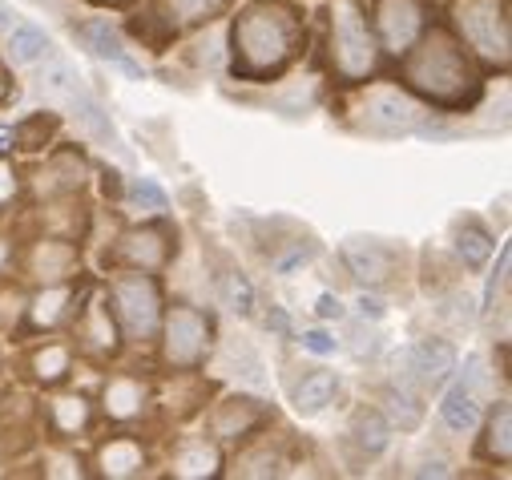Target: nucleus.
Listing matches in <instances>:
<instances>
[{
  "label": "nucleus",
  "instance_id": "nucleus-32",
  "mask_svg": "<svg viewBox=\"0 0 512 480\" xmlns=\"http://www.w3.org/2000/svg\"><path fill=\"white\" fill-rule=\"evenodd\" d=\"M57 420H61V428H65V432L81 428V424L89 420L85 400H81V396H65V400H57Z\"/></svg>",
  "mask_w": 512,
  "mask_h": 480
},
{
  "label": "nucleus",
  "instance_id": "nucleus-39",
  "mask_svg": "<svg viewBox=\"0 0 512 480\" xmlns=\"http://www.w3.org/2000/svg\"><path fill=\"white\" fill-rule=\"evenodd\" d=\"M416 476H448V468L436 460V464H420V468H416Z\"/></svg>",
  "mask_w": 512,
  "mask_h": 480
},
{
  "label": "nucleus",
  "instance_id": "nucleus-35",
  "mask_svg": "<svg viewBox=\"0 0 512 480\" xmlns=\"http://www.w3.org/2000/svg\"><path fill=\"white\" fill-rule=\"evenodd\" d=\"M303 347H307V351H315V355H331L339 343H335L327 331H307V335H303Z\"/></svg>",
  "mask_w": 512,
  "mask_h": 480
},
{
  "label": "nucleus",
  "instance_id": "nucleus-7",
  "mask_svg": "<svg viewBox=\"0 0 512 480\" xmlns=\"http://www.w3.org/2000/svg\"><path fill=\"white\" fill-rule=\"evenodd\" d=\"M375 21H379L383 49H388V53H408V45L428 25V5H424V0H379Z\"/></svg>",
  "mask_w": 512,
  "mask_h": 480
},
{
  "label": "nucleus",
  "instance_id": "nucleus-30",
  "mask_svg": "<svg viewBox=\"0 0 512 480\" xmlns=\"http://www.w3.org/2000/svg\"><path fill=\"white\" fill-rule=\"evenodd\" d=\"M166 5L178 21H206L226 5V0H166Z\"/></svg>",
  "mask_w": 512,
  "mask_h": 480
},
{
  "label": "nucleus",
  "instance_id": "nucleus-42",
  "mask_svg": "<svg viewBox=\"0 0 512 480\" xmlns=\"http://www.w3.org/2000/svg\"><path fill=\"white\" fill-rule=\"evenodd\" d=\"M97 5H105V0H97ZM109 5H117V0H109Z\"/></svg>",
  "mask_w": 512,
  "mask_h": 480
},
{
  "label": "nucleus",
  "instance_id": "nucleus-3",
  "mask_svg": "<svg viewBox=\"0 0 512 480\" xmlns=\"http://www.w3.org/2000/svg\"><path fill=\"white\" fill-rule=\"evenodd\" d=\"M331 57L347 81H363L375 69V57H379L375 37L367 33V25L351 0H339L331 9Z\"/></svg>",
  "mask_w": 512,
  "mask_h": 480
},
{
  "label": "nucleus",
  "instance_id": "nucleus-9",
  "mask_svg": "<svg viewBox=\"0 0 512 480\" xmlns=\"http://www.w3.org/2000/svg\"><path fill=\"white\" fill-rule=\"evenodd\" d=\"M404 359L412 364V376L424 380V384H440L452 368H456V351L440 339H428V343H416L404 351Z\"/></svg>",
  "mask_w": 512,
  "mask_h": 480
},
{
  "label": "nucleus",
  "instance_id": "nucleus-17",
  "mask_svg": "<svg viewBox=\"0 0 512 480\" xmlns=\"http://www.w3.org/2000/svg\"><path fill=\"white\" fill-rule=\"evenodd\" d=\"M37 89H41L49 101H69V97L81 89V77H77V69H73L69 61L53 57V61L41 69V77H37Z\"/></svg>",
  "mask_w": 512,
  "mask_h": 480
},
{
  "label": "nucleus",
  "instance_id": "nucleus-22",
  "mask_svg": "<svg viewBox=\"0 0 512 480\" xmlns=\"http://www.w3.org/2000/svg\"><path fill=\"white\" fill-rule=\"evenodd\" d=\"M259 424V408H254V400H230L218 416H214V432L222 436V440H230V436H238V432H246V428H254Z\"/></svg>",
  "mask_w": 512,
  "mask_h": 480
},
{
  "label": "nucleus",
  "instance_id": "nucleus-37",
  "mask_svg": "<svg viewBox=\"0 0 512 480\" xmlns=\"http://www.w3.org/2000/svg\"><path fill=\"white\" fill-rule=\"evenodd\" d=\"M319 315H323V319H343L339 299H335V295H319Z\"/></svg>",
  "mask_w": 512,
  "mask_h": 480
},
{
  "label": "nucleus",
  "instance_id": "nucleus-2",
  "mask_svg": "<svg viewBox=\"0 0 512 480\" xmlns=\"http://www.w3.org/2000/svg\"><path fill=\"white\" fill-rule=\"evenodd\" d=\"M408 85L428 93L436 105H464L476 93V73L448 33H432L408 57Z\"/></svg>",
  "mask_w": 512,
  "mask_h": 480
},
{
  "label": "nucleus",
  "instance_id": "nucleus-5",
  "mask_svg": "<svg viewBox=\"0 0 512 480\" xmlns=\"http://www.w3.org/2000/svg\"><path fill=\"white\" fill-rule=\"evenodd\" d=\"M456 25L464 41L476 45L488 61L508 57V21L504 5H496V0H456Z\"/></svg>",
  "mask_w": 512,
  "mask_h": 480
},
{
  "label": "nucleus",
  "instance_id": "nucleus-24",
  "mask_svg": "<svg viewBox=\"0 0 512 480\" xmlns=\"http://www.w3.org/2000/svg\"><path fill=\"white\" fill-rule=\"evenodd\" d=\"M388 412H392V420L400 424V428H420V420H424V408H420V400L408 392V388H392L388 392Z\"/></svg>",
  "mask_w": 512,
  "mask_h": 480
},
{
  "label": "nucleus",
  "instance_id": "nucleus-18",
  "mask_svg": "<svg viewBox=\"0 0 512 480\" xmlns=\"http://www.w3.org/2000/svg\"><path fill=\"white\" fill-rule=\"evenodd\" d=\"M101 468L109 476H138L146 468V452L134 444V440H113L105 452H101Z\"/></svg>",
  "mask_w": 512,
  "mask_h": 480
},
{
  "label": "nucleus",
  "instance_id": "nucleus-8",
  "mask_svg": "<svg viewBox=\"0 0 512 480\" xmlns=\"http://www.w3.org/2000/svg\"><path fill=\"white\" fill-rule=\"evenodd\" d=\"M363 122L375 134H412L424 122V109L416 101H408L404 93H396V89H379L363 105Z\"/></svg>",
  "mask_w": 512,
  "mask_h": 480
},
{
  "label": "nucleus",
  "instance_id": "nucleus-13",
  "mask_svg": "<svg viewBox=\"0 0 512 480\" xmlns=\"http://www.w3.org/2000/svg\"><path fill=\"white\" fill-rule=\"evenodd\" d=\"M440 420H444L456 436H464V432L476 428V420H480V404H476V396H472L468 384H456V388L444 396V404H440Z\"/></svg>",
  "mask_w": 512,
  "mask_h": 480
},
{
  "label": "nucleus",
  "instance_id": "nucleus-14",
  "mask_svg": "<svg viewBox=\"0 0 512 480\" xmlns=\"http://www.w3.org/2000/svg\"><path fill=\"white\" fill-rule=\"evenodd\" d=\"M125 259L138 271H154L166 263V234L162 230H134L125 238Z\"/></svg>",
  "mask_w": 512,
  "mask_h": 480
},
{
  "label": "nucleus",
  "instance_id": "nucleus-15",
  "mask_svg": "<svg viewBox=\"0 0 512 480\" xmlns=\"http://www.w3.org/2000/svg\"><path fill=\"white\" fill-rule=\"evenodd\" d=\"M142 404H146V388H142L138 380H130V376L109 380V388H105V412H109L113 420H130V416H138Z\"/></svg>",
  "mask_w": 512,
  "mask_h": 480
},
{
  "label": "nucleus",
  "instance_id": "nucleus-41",
  "mask_svg": "<svg viewBox=\"0 0 512 480\" xmlns=\"http://www.w3.org/2000/svg\"><path fill=\"white\" fill-rule=\"evenodd\" d=\"M5 259H9V247H5V243H0V263H5Z\"/></svg>",
  "mask_w": 512,
  "mask_h": 480
},
{
  "label": "nucleus",
  "instance_id": "nucleus-1",
  "mask_svg": "<svg viewBox=\"0 0 512 480\" xmlns=\"http://www.w3.org/2000/svg\"><path fill=\"white\" fill-rule=\"evenodd\" d=\"M299 45V21L287 5H250L234 21V65L250 77L279 73Z\"/></svg>",
  "mask_w": 512,
  "mask_h": 480
},
{
  "label": "nucleus",
  "instance_id": "nucleus-19",
  "mask_svg": "<svg viewBox=\"0 0 512 480\" xmlns=\"http://www.w3.org/2000/svg\"><path fill=\"white\" fill-rule=\"evenodd\" d=\"M49 37L41 33V29H29V25H17L13 33H9V57L17 61V65H37V61H45L49 57Z\"/></svg>",
  "mask_w": 512,
  "mask_h": 480
},
{
  "label": "nucleus",
  "instance_id": "nucleus-23",
  "mask_svg": "<svg viewBox=\"0 0 512 480\" xmlns=\"http://www.w3.org/2000/svg\"><path fill=\"white\" fill-rule=\"evenodd\" d=\"M355 440H359V448H363V452L379 456L383 448H388V424H383V416L363 412V416L355 420Z\"/></svg>",
  "mask_w": 512,
  "mask_h": 480
},
{
  "label": "nucleus",
  "instance_id": "nucleus-11",
  "mask_svg": "<svg viewBox=\"0 0 512 480\" xmlns=\"http://www.w3.org/2000/svg\"><path fill=\"white\" fill-rule=\"evenodd\" d=\"M81 37H85V45H89L101 61H109V65H117V69H125L130 77H142V65H138V61H130V53H125L121 37H117L109 25H85V29H81Z\"/></svg>",
  "mask_w": 512,
  "mask_h": 480
},
{
  "label": "nucleus",
  "instance_id": "nucleus-28",
  "mask_svg": "<svg viewBox=\"0 0 512 480\" xmlns=\"http://www.w3.org/2000/svg\"><path fill=\"white\" fill-rule=\"evenodd\" d=\"M85 339H89L97 351H113V347H117V343H113V319H109V311H105V307H93V311H89Z\"/></svg>",
  "mask_w": 512,
  "mask_h": 480
},
{
  "label": "nucleus",
  "instance_id": "nucleus-38",
  "mask_svg": "<svg viewBox=\"0 0 512 480\" xmlns=\"http://www.w3.org/2000/svg\"><path fill=\"white\" fill-rule=\"evenodd\" d=\"M359 311L371 315V319H379V315H383V303H379L375 295H363V299H359Z\"/></svg>",
  "mask_w": 512,
  "mask_h": 480
},
{
  "label": "nucleus",
  "instance_id": "nucleus-25",
  "mask_svg": "<svg viewBox=\"0 0 512 480\" xmlns=\"http://www.w3.org/2000/svg\"><path fill=\"white\" fill-rule=\"evenodd\" d=\"M488 460H508V404H500L496 412H492V420H488V440H484V448H480Z\"/></svg>",
  "mask_w": 512,
  "mask_h": 480
},
{
  "label": "nucleus",
  "instance_id": "nucleus-29",
  "mask_svg": "<svg viewBox=\"0 0 512 480\" xmlns=\"http://www.w3.org/2000/svg\"><path fill=\"white\" fill-rule=\"evenodd\" d=\"M49 138H53V117H45V113L29 117V122L17 130V142H21V150H41Z\"/></svg>",
  "mask_w": 512,
  "mask_h": 480
},
{
  "label": "nucleus",
  "instance_id": "nucleus-26",
  "mask_svg": "<svg viewBox=\"0 0 512 480\" xmlns=\"http://www.w3.org/2000/svg\"><path fill=\"white\" fill-rule=\"evenodd\" d=\"M69 267H73V251H69V247L45 243V247L37 251V271H41V279H65Z\"/></svg>",
  "mask_w": 512,
  "mask_h": 480
},
{
  "label": "nucleus",
  "instance_id": "nucleus-36",
  "mask_svg": "<svg viewBox=\"0 0 512 480\" xmlns=\"http://www.w3.org/2000/svg\"><path fill=\"white\" fill-rule=\"evenodd\" d=\"M13 190H17V174H13V166H9V162H0V202H9V198H13Z\"/></svg>",
  "mask_w": 512,
  "mask_h": 480
},
{
  "label": "nucleus",
  "instance_id": "nucleus-16",
  "mask_svg": "<svg viewBox=\"0 0 512 480\" xmlns=\"http://www.w3.org/2000/svg\"><path fill=\"white\" fill-rule=\"evenodd\" d=\"M174 472L178 476H214L218 472V452L206 440H182L174 452Z\"/></svg>",
  "mask_w": 512,
  "mask_h": 480
},
{
  "label": "nucleus",
  "instance_id": "nucleus-40",
  "mask_svg": "<svg viewBox=\"0 0 512 480\" xmlns=\"http://www.w3.org/2000/svg\"><path fill=\"white\" fill-rule=\"evenodd\" d=\"M267 323H271L279 335H287V315H283V311H271V319H267Z\"/></svg>",
  "mask_w": 512,
  "mask_h": 480
},
{
  "label": "nucleus",
  "instance_id": "nucleus-21",
  "mask_svg": "<svg viewBox=\"0 0 512 480\" xmlns=\"http://www.w3.org/2000/svg\"><path fill=\"white\" fill-rule=\"evenodd\" d=\"M456 251L468 267H484V259L492 255V234L480 226V222H464L456 230Z\"/></svg>",
  "mask_w": 512,
  "mask_h": 480
},
{
  "label": "nucleus",
  "instance_id": "nucleus-33",
  "mask_svg": "<svg viewBox=\"0 0 512 480\" xmlns=\"http://www.w3.org/2000/svg\"><path fill=\"white\" fill-rule=\"evenodd\" d=\"M61 303H69V291H49V295H41L37 307H33V319H37V323H57Z\"/></svg>",
  "mask_w": 512,
  "mask_h": 480
},
{
  "label": "nucleus",
  "instance_id": "nucleus-20",
  "mask_svg": "<svg viewBox=\"0 0 512 480\" xmlns=\"http://www.w3.org/2000/svg\"><path fill=\"white\" fill-rule=\"evenodd\" d=\"M331 396H335V376H331V372H311V376L299 384L295 404H299L303 416H315V412H323V408L331 404Z\"/></svg>",
  "mask_w": 512,
  "mask_h": 480
},
{
  "label": "nucleus",
  "instance_id": "nucleus-31",
  "mask_svg": "<svg viewBox=\"0 0 512 480\" xmlns=\"http://www.w3.org/2000/svg\"><path fill=\"white\" fill-rule=\"evenodd\" d=\"M65 368H69V351H65V347H45V351L37 355V376H41V380H61Z\"/></svg>",
  "mask_w": 512,
  "mask_h": 480
},
{
  "label": "nucleus",
  "instance_id": "nucleus-4",
  "mask_svg": "<svg viewBox=\"0 0 512 480\" xmlns=\"http://www.w3.org/2000/svg\"><path fill=\"white\" fill-rule=\"evenodd\" d=\"M113 303H117V319L125 323L134 339H150L162 323V299H158V283L138 271L113 283Z\"/></svg>",
  "mask_w": 512,
  "mask_h": 480
},
{
  "label": "nucleus",
  "instance_id": "nucleus-27",
  "mask_svg": "<svg viewBox=\"0 0 512 480\" xmlns=\"http://www.w3.org/2000/svg\"><path fill=\"white\" fill-rule=\"evenodd\" d=\"M222 303H226L234 315H246V311L254 307V291H250V283H246L242 275H226V283H222Z\"/></svg>",
  "mask_w": 512,
  "mask_h": 480
},
{
  "label": "nucleus",
  "instance_id": "nucleus-10",
  "mask_svg": "<svg viewBox=\"0 0 512 480\" xmlns=\"http://www.w3.org/2000/svg\"><path fill=\"white\" fill-rule=\"evenodd\" d=\"M343 259H347L351 275L363 279V283H383V279H392V251H383V247H375V243L347 247Z\"/></svg>",
  "mask_w": 512,
  "mask_h": 480
},
{
  "label": "nucleus",
  "instance_id": "nucleus-6",
  "mask_svg": "<svg viewBox=\"0 0 512 480\" xmlns=\"http://www.w3.org/2000/svg\"><path fill=\"white\" fill-rule=\"evenodd\" d=\"M210 347V319L190 307H174L166 315V359L174 368H198Z\"/></svg>",
  "mask_w": 512,
  "mask_h": 480
},
{
  "label": "nucleus",
  "instance_id": "nucleus-34",
  "mask_svg": "<svg viewBox=\"0 0 512 480\" xmlns=\"http://www.w3.org/2000/svg\"><path fill=\"white\" fill-rule=\"evenodd\" d=\"M134 198L146 202V206H154V210H166V194H162L150 178H138V182H134Z\"/></svg>",
  "mask_w": 512,
  "mask_h": 480
},
{
  "label": "nucleus",
  "instance_id": "nucleus-12",
  "mask_svg": "<svg viewBox=\"0 0 512 480\" xmlns=\"http://www.w3.org/2000/svg\"><path fill=\"white\" fill-rule=\"evenodd\" d=\"M69 105L77 109V122H81V126H85V130H89V134H93L101 146H109V150H121V134L113 130L109 113H105V109H101V105H97L89 93H81V89H77V93L69 97Z\"/></svg>",
  "mask_w": 512,
  "mask_h": 480
}]
</instances>
